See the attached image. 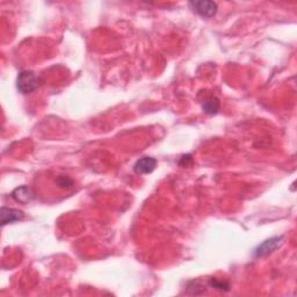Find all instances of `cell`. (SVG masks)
Listing matches in <instances>:
<instances>
[{
	"label": "cell",
	"mask_w": 297,
	"mask_h": 297,
	"mask_svg": "<svg viewBox=\"0 0 297 297\" xmlns=\"http://www.w3.org/2000/svg\"><path fill=\"white\" fill-rule=\"evenodd\" d=\"M38 84L40 79L33 71H22L17 77V89L23 94L34 92L38 87Z\"/></svg>",
	"instance_id": "6da1fadb"
},
{
	"label": "cell",
	"mask_w": 297,
	"mask_h": 297,
	"mask_svg": "<svg viewBox=\"0 0 297 297\" xmlns=\"http://www.w3.org/2000/svg\"><path fill=\"white\" fill-rule=\"evenodd\" d=\"M190 5L195 13L203 17L215 16L218 8L217 3L214 1H207V0H204V1H192Z\"/></svg>",
	"instance_id": "7a4b0ae2"
},
{
	"label": "cell",
	"mask_w": 297,
	"mask_h": 297,
	"mask_svg": "<svg viewBox=\"0 0 297 297\" xmlns=\"http://www.w3.org/2000/svg\"><path fill=\"white\" fill-rule=\"evenodd\" d=\"M281 240H282L281 237H277V238H271V239L265 240L261 245H259L256 249V256L264 257V256H267V254L272 253L273 251L278 249L279 245L281 244Z\"/></svg>",
	"instance_id": "3957f363"
},
{
	"label": "cell",
	"mask_w": 297,
	"mask_h": 297,
	"mask_svg": "<svg viewBox=\"0 0 297 297\" xmlns=\"http://www.w3.org/2000/svg\"><path fill=\"white\" fill-rule=\"evenodd\" d=\"M157 166V160L152 157H143L139 160H137L134 166V170L136 173L139 174H146L151 173Z\"/></svg>",
	"instance_id": "277c9868"
},
{
	"label": "cell",
	"mask_w": 297,
	"mask_h": 297,
	"mask_svg": "<svg viewBox=\"0 0 297 297\" xmlns=\"http://www.w3.org/2000/svg\"><path fill=\"white\" fill-rule=\"evenodd\" d=\"M1 224H12V223L22 221L23 219V212L20 210H16V209L12 208H1Z\"/></svg>",
	"instance_id": "5b68a950"
},
{
	"label": "cell",
	"mask_w": 297,
	"mask_h": 297,
	"mask_svg": "<svg viewBox=\"0 0 297 297\" xmlns=\"http://www.w3.org/2000/svg\"><path fill=\"white\" fill-rule=\"evenodd\" d=\"M13 198L16 202H20V203L26 204L29 203V202L33 200L34 194L31 193L30 188H28L27 186H21L17 187L16 190H14L13 192Z\"/></svg>",
	"instance_id": "8992f818"
},
{
	"label": "cell",
	"mask_w": 297,
	"mask_h": 297,
	"mask_svg": "<svg viewBox=\"0 0 297 297\" xmlns=\"http://www.w3.org/2000/svg\"><path fill=\"white\" fill-rule=\"evenodd\" d=\"M219 107H221V104H219V101L216 99V98H211V99L207 100L203 104V110L204 113H207L209 115H215L218 113L219 110Z\"/></svg>",
	"instance_id": "52a82bcc"
},
{
	"label": "cell",
	"mask_w": 297,
	"mask_h": 297,
	"mask_svg": "<svg viewBox=\"0 0 297 297\" xmlns=\"http://www.w3.org/2000/svg\"><path fill=\"white\" fill-rule=\"evenodd\" d=\"M210 285L212 286V287H215L217 289H221V291H223V289H224V291H228V289H229V285L228 284H225V282H223V281L216 280V279H215V280L212 279Z\"/></svg>",
	"instance_id": "ba28073f"
}]
</instances>
